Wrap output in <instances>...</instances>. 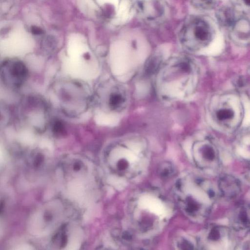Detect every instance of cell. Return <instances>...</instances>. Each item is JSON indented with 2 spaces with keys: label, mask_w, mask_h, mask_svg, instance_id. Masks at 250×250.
<instances>
[{
  "label": "cell",
  "mask_w": 250,
  "mask_h": 250,
  "mask_svg": "<svg viewBox=\"0 0 250 250\" xmlns=\"http://www.w3.org/2000/svg\"><path fill=\"white\" fill-rule=\"evenodd\" d=\"M215 191L209 181L191 174L179 178L173 190L181 210L196 222L203 221L210 214L216 200Z\"/></svg>",
  "instance_id": "6da1fadb"
},
{
  "label": "cell",
  "mask_w": 250,
  "mask_h": 250,
  "mask_svg": "<svg viewBox=\"0 0 250 250\" xmlns=\"http://www.w3.org/2000/svg\"><path fill=\"white\" fill-rule=\"evenodd\" d=\"M138 226L146 233L159 231L166 225L172 213L170 202L159 191H146L140 198Z\"/></svg>",
  "instance_id": "7a4b0ae2"
},
{
  "label": "cell",
  "mask_w": 250,
  "mask_h": 250,
  "mask_svg": "<svg viewBox=\"0 0 250 250\" xmlns=\"http://www.w3.org/2000/svg\"><path fill=\"white\" fill-rule=\"evenodd\" d=\"M197 239V246L202 249L227 250L234 245L230 230L221 225H211L204 229Z\"/></svg>",
  "instance_id": "3957f363"
},
{
  "label": "cell",
  "mask_w": 250,
  "mask_h": 250,
  "mask_svg": "<svg viewBox=\"0 0 250 250\" xmlns=\"http://www.w3.org/2000/svg\"><path fill=\"white\" fill-rule=\"evenodd\" d=\"M180 33L183 43L187 45L198 46L208 42L212 33L207 22L202 19H195L186 23Z\"/></svg>",
  "instance_id": "277c9868"
},
{
  "label": "cell",
  "mask_w": 250,
  "mask_h": 250,
  "mask_svg": "<svg viewBox=\"0 0 250 250\" xmlns=\"http://www.w3.org/2000/svg\"><path fill=\"white\" fill-rule=\"evenodd\" d=\"M192 158L199 168L207 172L216 171L221 164L217 150L209 143L196 144L193 149Z\"/></svg>",
  "instance_id": "5b68a950"
},
{
  "label": "cell",
  "mask_w": 250,
  "mask_h": 250,
  "mask_svg": "<svg viewBox=\"0 0 250 250\" xmlns=\"http://www.w3.org/2000/svg\"><path fill=\"white\" fill-rule=\"evenodd\" d=\"M218 185L221 195L227 199L235 198L239 195L241 189L239 179L228 174H223L220 177Z\"/></svg>",
  "instance_id": "8992f818"
},
{
  "label": "cell",
  "mask_w": 250,
  "mask_h": 250,
  "mask_svg": "<svg viewBox=\"0 0 250 250\" xmlns=\"http://www.w3.org/2000/svg\"><path fill=\"white\" fill-rule=\"evenodd\" d=\"M232 228L238 231H244L250 227V207L247 204H240L232 211L230 218Z\"/></svg>",
  "instance_id": "52a82bcc"
},
{
  "label": "cell",
  "mask_w": 250,
  "mask_h": 250,
  "mask_svg": "<svg viewBox=\"0 0 250 250\" xmlns=\"http://www.w3.org/2000/svg\"><path fill=\"white\" fill-rule=\"evenodd\" d=\"M139 4L143 14L148 20H157L164 13L165 6L162 0H142Z\"/></svg>",
  "instance_id": "ba28073f"
},
{
  "label": "cell",
  "mask_w": 250,
  "mask_h": 250,
  "mask_svg": "<svg viewBox=\"0 0 250 250\" xmlns=\"http://www.w3.org/2000/svg\"><path fill=\"white\" fill-rule=\"evenodd\" d=\"M216 16L219 23L225 27H231L236 21L233 9L229 7L218 9L216 11Z\"/></svg>",
  "instance_id": "9c48e42d"
},
{
  "label": "cell",
  "mask_w": 250,
  "mask_h": 250,
  "mask_svg": "<svg viewBox=\"0 0 250 250\" xmlns=\"http://www.w3.org/2000/svg\"><path fill=\"white\" fill-rule=\"evenodd\" d=\"M232 27V33L240 38L249 37L250 25L249 21L245 19L236 21Z\"/></svg>",
  "instance_id": "30bf717a"
},
{
  "label": "cell",
  "mask_w": 250,
  "mask_h": 250,
  "mask_svg": "<svg viewBox=\"0 0 250 250\" xmlns=\"http://www.w3.org/2000/svg\"><path fill=\"white\" fill-rule=\"evenodd\" d=\"M174 243L176 248L180 250H192L198 247L197 243H194L189 238L184 236H178L175 239Z\"/></svg>",
  "instance_id": "8fae6325"
},
{
  "label": "cell",
  "mask_w": 250,
  "mask_h": 250,
  "mask_svg": "<svg viewBox=\"0 0 250 250\" xmlns=\"http://www.w3.org/2000/svg\"><path fill=\"white\" fill-rule=\"evenodd\" d=\"M158 173L159 175L163 178H169L174 175L175 168L171 163L164 162L159 165Z\"/></svg>",
  "instance_id": "7c38bea8"
},
{
  "label": "cell",
  "mask_w": 250,
  "mask_h": 250,
  "mask_svg": "<svg viewBox=\"0 0 250 250\" xmlns=\"http://www.w3.org/2000/svg\"><path fill=\"white\" fill-rule=\"evenodd\" d=\"M11 74L17 79L21 80L26 77L27 70L23 63L17 62L12 65Z\"/></svg>",
  "instance_id": "4fadbf2b"
},
{
  "label": "cell",
  "mask_w": 250,
  "mask_h": 250,
  "mask_svg": "<svg viewBox=\"0 0 250 250\" xmlns=\"http://www.w3.org/2000/svg\"><path fill=\"white\" fill-rule=\"evenodd\" d=\"M218 0H191L192 4L196 8L202 10H209L214 8Z\"/></svg>",
  "instance_id": "5bb4252c"
},
{
  "label": "cell",
  "mask_w": 250,
  "mask_h": 250,
  "mask_svg": "<svg viewBox=\"0 0 250 250\" xmlns=\"http://www.w3.org/2000/svg\"><path fill=\"white\" fill-rule=\"evenodd\" d=\"M233 116V112L230 109H221L216 113L217 118L221 121L231 119Z\"/></svg>",
  "instance_id": "9a60e30c"
},
{
  "label": "cell",
  "mask_w": 250,
  "mask_h": 250,
  "mask_svg": "<svg viewBox=\"0 0 250 250\" xmlns=\"http://www.w3.org/2000/svg\"><path fill=\"white\" fill-rule=\"evenodd\" d=\"M123 102V97L119 94H113L110 96L109 104L111 107L115 108Z\"/></svg>",
  "instance_id": "2e32d148"
},
{
  "label": "cell",
  "mask_w": 250,
  "mask_h": 250,
  "mask_svg": "<svg viewBox=\"0 0 250 250\" xmlns=\"http://www.w3.org/2000/svg\"><path fill=\"white\" fill-rule=\"evenodd\" d=\"M160 62V59L159 58L154 57L151 58L146 65V71L148 73H152L154 72Z\"/></svg>",
  "instance_id": "e0dca14e"
},
{
  "label": "cell",
  "mask_w": 250,
  "mask_h": 250,
  "mask_svg": "<svg viewBox=\"0 0 250 250\" xmlns=\"http://www.w3.org/2000/svg\"><path fill=\"white\" fill-rule=\"evenodd\" d=\"M53 131L56 134H61L64 131V126L60 121H56L53 125Z\"/></svg>",
  "instance_id": "ac0fdd59"
},
{
  "label": "cell",
  "mask_w": 250,
  "mask_h": 250,
  "mask_svg": "<svg viewBox=\"0 0 250 250\" xmlns=\"http://www.w3.org/2000/svg\"><path fill=\"white\" fill-rule=\"evenodd\" d=\"M236 4H238V5L244 9L248 8L249 9L250 4V0H236Z\"/></svg>",
  "instance_id": "d6986e66"
},
{
  "label": "cell",
  "mask_w": 250,
  "mask_h": 250,
  "mask_svg": "<svg viewBox=\"0 0 250 250\" xmlns=\"http://www.w3.org/2000/svg\"><path fill=\"white\" fill-rule=\"evenodd\" d=\"M31 31L32 33L36 35H40L43 33L42 30L40 27L37 26H32L31 28Z\"/></svg>",
  "instance_id": "ffe728a7"
},
{
  "label": "cell",
  "mask_w": 250,
  "mask_h": 250,
  "mask_svg": "<svg viewBox=\"0 0 250 250\" xmlns=\"http://www.w3.org/2000/svg\"><path fill=\"white\" fill-rule=\"evenodd\" d=\"M180 66L181 69L185 71H188L190 68L189 64L186 62H182V63H180Z\"/></svg>",
  "instance_id": "44dd1931"
},
{
  "label": "cell",
  "mask_w": 250,
  "mask_h": 250,
  "mask_svg": "<svg viewBox=\"0 0 250 250\" xmlns=\"http://www.w3.org/2000/svg\"><path fill=\"white\" fill-rule=\"evenodd\" d=\"M1 152L0 151V157H1Z\"/></svg>",
  "instance_id": "7402d4cb"
}]
</instances>
